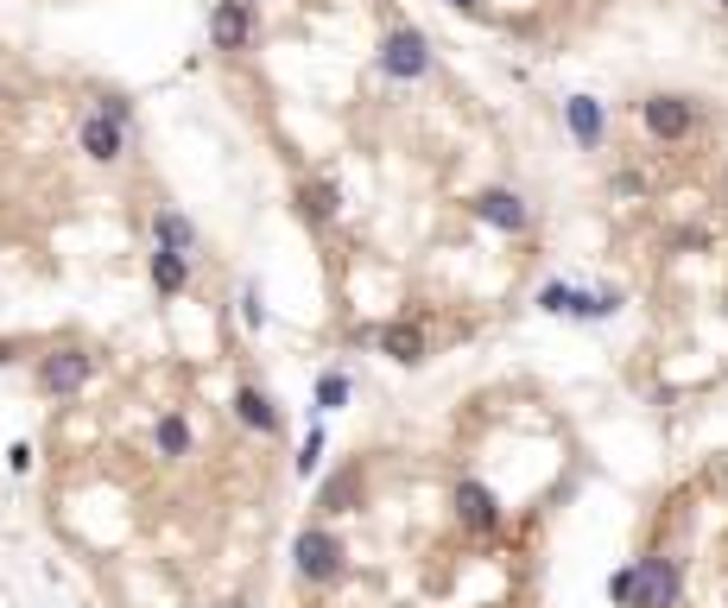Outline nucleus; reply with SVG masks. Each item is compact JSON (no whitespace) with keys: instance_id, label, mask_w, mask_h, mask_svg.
Returning <instances> with one entry per match:
<instances>
[{"instance_id":"nucleus-20","label":"nucleus","mask_w":728,"mask_h":608,"mask_svg":"<svg viewBox=\"0 0 728 608\" xmlns=\"http://www.w3.org/2000/svg\"><path fill=\"white\" fill-rule=\"evenodd\" d=\"M241 324L267 329V298H260V285H241Z\"/></svg>"},{"instance_id":"nucleus-7","label":"nucleus","mask_w":728,"mask_h":608,"mask_svg":"<svg viewBox=\"0 0 728 608\" xmlns=\"http://www.w3.org/2000/svg\"><path fill=\"white\" fill-rule=\"evenodd\" d=\"M209 45L228 51V57L253 45V7L248 0H209Z\"/></svg>"},{"instance_id":"nucleus-25","label":"nucleus","mask_w":728,"mask_h":608,"mask_svg":"<svg viewBox=\"0 0 728 608\" xmlns=\"http://www.w3.org/2000/svg\"><path fill=\"white\" fill-rule=\"evenodd\" d=\"M248 7H253V0H248Z\"/></svg>"},{"instance_id":"nucleus-5","label":"nucleus","mask_w":728,"mask_h":608,"mask_svg":"<svg viewBox=\"0 0 728 608\" xmlns=\"http://www.w3.org/2000/svg\"><path fill=\"white\" fill-rule=\"evenodd\" d=\"M89 380H96V355L89 349H51L39 361V387H45L51 400H76Z\"/></svg>"},{"instance_id":"nucleus-23","label":"nucleus","mask_w":728,"mask_h":608,"mask_svg":"<svg viewBox=\"0 0 728 608\" xmlns=\"http://www.w3.org/2000/svg\"><path fill=\"white\" fill-rule=\"evenodd\" d=\"M456 13H481V0H450Z\"/></svg>"},{"instance_id":"nucleus-9","label":"nucleus","mask_w":728,"mask_h":608,"mask_svg":"<svg viewBox=\"0 0 728 608\" xmlns=\"http://www.w3.org/2000/svg\"><path fill=\"white\" fill-rule=\"evenodd\" d=\"M152 248L197 260V253H203V235H197V222H191L184 209H159V216H152Z\"/></svg>"},{"instance_id":"nucleus-16","label":"nucleus","mask_w":728,"mask_h":608,"mask_svg":"<svg viewBox=\"0 0 728 608\" xmlns=\"http://www.w3.org/2000/svg\"><path fill=\"white\" fill-rule=\"evenodd\" d=\"M152 450L165 456V463H184V456H191V419H184V412H159V425H152Z\"/></svg>"},{"instance_id":"nucleus-18","label":"nucleus","mask_w":728,"mask_h":608,"mask_svg":"<svg viewBox=\"0 0 728 608\" xmlns=\"http://www.w3.org/2000/svg\"><path fill=\"white\" fill-rule=\"evenodd\" d=\"M349 374H343V368H324V374H317V412H343V405H349Z\"/></svg>"},{"instance_id":"nucleus-12","label":"nucleus","mask_w":728,"mask_h":608,"mask_svg":"<svg viewBox=\"0 0 728 608\" xmlns=\"http://www.w3.org/2000/svg\"><path fill=\"white\" fill-rule=\"evenodd\" d=\"M456 520L469 532H495L501 526V501H495L481 481H463V488H456Z\"/></svg>"},{"instance_id":"nucleus-21","label":"nucleus","mask_w":728,"mask_h":608,"mask_svg":"<svg viewBox=\"0 0 728 608\" xmlns=\"http://www.w3.org/2000/svg\"><path fill=\"white\" fill-rule=\"evenodd\" d=\"M608 602L633 608V564H621V571H615V577H608Z\"/></svg>"},{"instance_id":"nucleus-14","label":"nucleus","mask_w":728,"mask_h":608,"mask_svg":"<svg viewBox=\"0 0 728 608\" xmlns=\"http://www.w3.org/2000/svg\"><path fill=\"white\" fill-rule=\"evenodd\" d=\"M235 419H241V425H248V431H260V437H273V431L285 425V419H279V405H273V393H267V387H241V393H235Z\"/></svg>"},{"instance_id":"nucleus-19","label":"nucleus","mask_w":728,"mask_h":608,"mask_svg":"<svg viewBox=\"0 0 728 608\" xmlns=\"http://www.w3.org/2000/svg\"><path fill=\"white\" fill-rule=\"evenodd\" d=\"M317 469H324V425H311L304 431V444H298V476L311 481Z\"/></svg>"},{"instance_id":"nucleus-15","label":"nucleus","mask_w":728,"mask_h":608,"mask_svg":"<svg viewBox=\"0 0 728 608\" xmlns=\"http://www.w3.org/2000/svg\"><path fill=\"white\" fill-rule=\"evenodd\" d=\"M298 209H304V222H336V216H343V191H336V184H329V177H311V184H304L298 191Z\"/></svg>"},{"instance_id":"nucleus-11","label":"nucleus","mask_w":728,"mask_h":608,"mask_svg":"<svg viewBox=\"0 0 728 608\" xmlns=\"http://www.w3.org/2000/svg\"><path fill=\"white\" fill-rule=\"evenodd\" d=\"M191 273H197V260H184V253L152 248L146 279H152V292H159V298H184V292H191Z\"/></svg>"},{"instance_id":"nucleus-4","label":"nucleus","mask_w":728,"mask_h":608,"mask_svg":"<svg viewBox=\"0 0 728 608\" xmlns=\"http://www.w3.org/2000/svg\"><path fill=\"white\" fill-rule=\"evenodd\" d=\"M76 146H83V159H96V165H115V159H127V146H133V121L108 115V108H89V115L76 121Z\"/></svg>"},{"instance_id":"nucleus-24","label":"nucleus","mask_w":728,"mask_h":608,"mask_svg":"<svg viewBox=\"0 0 728 608\" xmlns=\"http://www.w3.org/2000/svg\"><path fill=\"white\" fill-rule=\"evenodd\" d=\"M716 7H728V0H716Z\"/></svg>"},{"instance_id":"nucleus-1","label":"nucleus","mask_w":728,"mask_h":608,"mask_svg":"<svg viewBox=\"0 0 728 608\" xmlns=\"http://www.w3.org/2000/svg\"><path fill=\"white\" fill-rule=\"evenodd\" d=\"M374 64H380V76H387V83H425L437 57H431V39L419 32V25H393V32L380 39Z\"/></svg>"},{"instance_id":"nucleus-10","label":"nucleus","mask_w":728,"mask_h":608,"mask_svg":"<svg viewBox=\"0 0 728 608\" xmlns=\"http://www.w3.org/2000/svg\"><path fill=\"white\" fill-rule=\"evenodd\" d=\"M564 127H571V140H577L583 152H596V146H602V133H608L602 101H596V96H571V101H564Z\"/></svg>"},{"instance_id":"nucleus-8","label":"nucleus","mask_w":728,"mask_h":608,"mask_svg":"<svg viewBox=\"0 0 728 608\" xmlns=\"http://www.w3.org/2000/svg\"><path fill=\"white\" fill-rule=\"evenodd\" d=\"M469 209H476L488 228H501V235H526V228H532V209H526L520 191H481Z\"/></svg>"},{"instance_id":"nucleus-13","label":"nucleus","mask_w":728,"mask_h":608,"mask_svg":"<svg viewBox=\"0 0 728 608\" xmlns=\"http://www.w3.org/2000/svg\"><path fill=\"white\" fill-rule=\"evenodd\" d=\"M380 355L400 361V368H419L425 361V329L412 324V317H393V324L380 329Z\"/></svg>"},{"instance_id":"nucleus-6","label":"nucleus","mask_w":728,"mask_h":608,"mask_svg":"<svg viewBox=\"0 0 728 608\" xmlns=\"http://www.w3.org/2000/svg\"><path fill=\"white\" fill-rule=\"evenodd\" d=\"M640 121H646L653 140L678 146V140H691V127H697V101L691 96H646L640 101Z\"/></svg>"},{"instance_id":"nucleus-22","label":"nucleus","mask_w":728,"mask_h":608,"mask_svg":"<svg viewBox=\"0 0 728 608\" xmlns=\"http://www.w3.org/2000/svg\"><path fill=\"white\" fill-rule=\"evenodd\" d=\"M7 463H13V476H25V469H32V444H13V450H7Z\"/></svg>"},{"instance_id":"nucleus-17","label":"nucleus","mask_w":728,"mask_h":608,"mask_svg":"<svg viewBox=\"0 0 728 608\" xmlns=\"http://www.w3.org/2000/svg\"><path fill=\"white\" fill-rule=\"evenodd\" d=\"M355 488H361V469H343V476H329V481H324V495H317V507H324V513H349Z\"/></svg>"},{"instance_id":"nucleus-2","label":"nucleus","mask_w":728,"mask_h":608,"mask_svg":"<svg viewBox=\"0 0 728 608\" xmlns=\"http://www.w3.org/2000/svg\"><path fill=\"white\" fill-rule=\"evenodd\" d=\"M292 557H298V577L311 583V589H324V583H336L343 571H349V545H343L329 526H304Z\"/></svg>"},{"instance_id":"nucleus-3","label":"nucleus","mask_w":728,"mask_h":608,"mask_svg":"<svg viewBox=\"0 0 728 608\" xmlns=\"http://www.w3.org/2000/svg\"><path fill=\"white\" fill-rule=\"evenodd\" d=\"M678 596H684L678 557H665V552L633 557V608H678Z\"/></svg>"}]
</instances>
